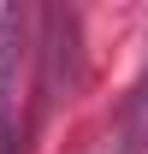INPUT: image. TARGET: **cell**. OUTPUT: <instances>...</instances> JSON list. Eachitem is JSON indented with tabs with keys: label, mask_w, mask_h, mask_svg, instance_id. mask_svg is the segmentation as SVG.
<instances>
[{
	"label": "cell",
	"mask_w": 148,
	"mask_h": 154,
	"mask_svg": "<svg viewBox=\"0 0 148 154\" xmlns=\"http://www.w3.org/2000/svg\"><path fill=\"white\" fill-rule=\"evenodd\" d=\"M30 83V6H0V142L12 136Z\"/></svg>",
	"instance_id": "cell-1"
},
{
	"label": "cell",
	"mask_w": 148,
	"mask_h": 154,
	"mask_svg": "<svg viewBox=\"0 0 148 154\" xmlns=\"http://www.w3.org/2000/svg\"><path fill=\"white\" fill-rule=\"evenodd\" d=\"M125 148L142 154L148 148V77L136 83V95H130V125H125Z\"/></svg>",
	"instance_id": "cell-2"
}]
</instances>
